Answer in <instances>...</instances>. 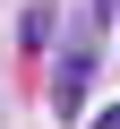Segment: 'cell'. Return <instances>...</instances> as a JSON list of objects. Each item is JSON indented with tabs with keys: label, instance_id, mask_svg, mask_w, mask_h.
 Returning a JSON list of instances; mask_svg holds the SVG:
<instances>
[{
	"label": "cell",
	"instance_id": "cell-1",
	"mask_svg": "<svg viewBox=\"0 0 120 129\" xmlns=\"http://www.w3.org/2000/svg\"><path fill=\"white\" fill-rule=\"evenodd\" d=\"M86 78H94V43H69V60H60V78H51V112L60 120L86 112Z\"/></svg>",
	"mask_w": 120,
	"mask_h": 129
},
{
	"label": "cell",
	"instance_id": "cell-2",
	"mask_svg": "<svg viewBox=\"0 0 120 129\" xmlns=\"http://www.w3.org/2000/svg\"><path fill=\"white\" fill-rule=\"evenodd\" d=\"M51 43V0H43V9H26V52H43Z\"/></svg>",
	"mask_w": 120,
	"mask_h": 129
},
{
	"label": "cell",
	"instance_id": "cell-3",
	"mask_svg": "<svg viewBox=\"0 0 120 129\" xmlns=\"http://www.w3.org/2000/svg\"><path fill=\"white\" fill-rule=\"evenodd\" d=\"M94 129H120V103H111V112H103V120H94Z\"/></svg>",
	"mask_w": 120,
	"mask_h": 129
}]
</instances>
